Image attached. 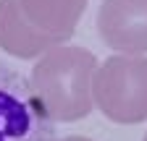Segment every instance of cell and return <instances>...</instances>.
<instances>
[{
    "mask_svg": "<svg viewBox=\"0 0 147 141\" xmlns=\"http://www.w3.org/2000/svg\"><path fill=\"white\" fill-rule=\"evenodd\" d=\"M95 70H97V58L89 50L55 47L37 60L29 84L53 120L71 123L92 112Z\"/></svg>",
    "mask_w": 147,
    "mask_h": 141,
    "instance_id": "obj_1",
    "label": "cell"
},
{
    "mask_svg": "<svg viewBox=\"0 0 147 141\" xmlns=\"http://www.w3.org/2000/svg\"><path fill=\"white\" fill-rule=\"evenodd\" d=\"M92 102L113 123L147 120V58H108L92 78Z\"/></svg>",
    "mask_w": 147,
    "mask_h": 141,
    "instance_id": "obj_2",
    "label": "cell"
},
{
    "mask_svg": "<svg viewBox=\"0 0 147 141\" xmlns=\"http://www.w3.org/2000/svg\"><path fill=\"white\" fill-rule=\"evenodd\" d=\"M0 141H55V120L24 73L0 63Z\"/></svg>",
    "mask_w": 147,
    "mask_h": 141,
    "instance_id": "obj_3",
    "label": "cell"
},
{
    "mask_svg": "<svg viewBox=\"0 0 147 141\" xmlns=\"http://www.w3.org/2000/svg\"><path fill=\"white\" fill-rule=\"evenodd\" d=\"M13 5L24 26L45 45V50H55L74 37L87 0H13Z\"/></svg>",
    "mask_w": 147,
    "mask_h": 141,
    "instance_id": "obj_4",
    "label": "cell"
},
{
    "mask_svg": "<svg viewBox=\"0 0 147 141\" xmlns=\"http://www.w3.org/2000/svg\"><path fill=\"white\" fill-rule=\"evenodd\" d=\"M97 31L118 52H147V0H102Z\"/></svg>",
    "mask_w": 147,
    "mask_h": 141,
    "instance_id": "obj_5",
    "label": "cell"
},
{
    "mask_svg": "<svg viewBox=\"0 0 147 141\" xmlns=\"http://www.w3.org/2000/svg\"><path fill=\"white\" fill-rule=\"evenodd\" d=\"M58 141H89V138H84V136H66V138H58Z\"/></svg>",
    "mask_w": 147,
    "mask_h": 141,
    "instance_id": "obj_6",
    "label": "cell"
},
{
    "mask_svg": "<svg viewBox=\"0 0 147 141\" xmlns=\"http://www.w3.org/2000/svg\"><path fill=\"white\" fill-rule=\"evenodd\" d=\"M144 141H147V136H144Z\"/></svg>",
    "mask_w": 147,
    "mask_h": 141,
    "instance_id": "obj_7",
    "label": "cell"
}]
</instances>
